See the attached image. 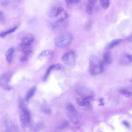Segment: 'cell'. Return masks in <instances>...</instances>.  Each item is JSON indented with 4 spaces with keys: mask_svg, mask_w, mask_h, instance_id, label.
I'll list each match as a JSON object with an SVG mask.
<instances>
[{
    "mask_svg": "<svg viewBox=\"0 0 132 132\" xmlns=\"http://www.w3.org/2000/svg\"><path fill=\"white\" fill-rule=\"evenodd\" d=\"M14 52V48L11 47L7 51L5 55L6 59L9 63H11L12 61Z\"/></svg>",
    "mask_w": 132,
    "mask_h": 132,
    "instance_id": "cell-10",
    "label": "cell"
},
{
    "mask_svg": "<svg viewBox=\"0 0 132 132\" xmlns=\"http://www.w3.org/2000/svg\"><path fill=\"white\" fill-rule=\"evenodd\" d=\"M66 112L69 119L72 123L75 124L78 123L79 121L78 114L72 105L69 104L67 105Z\"/></svg>",
    "mask_w": 132,
    "mask_h": 132,
    "instance_id": "cell-6",
    "label": "cell"
},
{
    "mask_svg": "<svg viewBox=\"0 0 132 132\" xmlns=\"http://www.w3.org/2000/svg\"><path fill=\"white\" fill-rule=\"evenodd\" d=\"M103 62L106 65L111 63L112 61V58L110 53L106 51L103 55Z\"/></svg>",
    "mask_w": 132,
    "mask_h": 132,
    "instance_id": "cell-11",
    "label": "cell"
},
{
    "mask_svg": "<svg viewBox=\"0 0 132 132\" xmlns=\"http://www.w3.org/2000/svg\"><path fill=\"white\" fill-rule=\"evenodd\" d=\"M64 9L62 7H60L57 9L56 17L57 16L63 11Z\"/></svg>",
    "mask_w": 132,
    "mask_h": 132,
    "instance_id": "cell-22",
    "label": "cell"
},
{
    "mask_svg": "<svg viewBox=\"0 0 132 132\" xmlns=\"http://www.w3.org/2000/svg\"><path fill=\"white\" fill-rule=\"evenodd\" d=\"M67 6H70L72 3L77 4L80 2L81 0H65Z\"/></svg>",
    "mask_w": 132,
    "mask_h": 132,
    "instance_id": "cell-18",
    "label": "cell"
},
{
    "mask_svg": "<svg viewBox=\"0 0 132 132\" xmlns=\"http://www.w3.org/2000/svg\"><path fill=\"white\" fill-rule=\"evenodd\" d=\"M69 15H68V13L67 12L65 11L64 12V18L66 20L67 19Z\"/></svg>",
    "mask_w": 132,
    "mask_h": 132,
    "instance_id": "cell-27",
    "label": "cell"
},
{
    "mask_svg": "<svg viewBox=\"0 0 132 132\" xmlns=\"http://www.w3.org/2000/svg\"><path fill=\"white\" fill-rule=\"evenodd\" d=\"M4 16L3 13L1 11L0 12V20L1 21L2 20V21L4 20Z\"/></svg>",
    "mask_w": 132,
    "mask_h": 132,
    "instance_id": "cell-25",
    "label": "cell"
},
{
    "mask_svg": "<svg viewBox=\"0 0 132 132\" xmlns=\"http://www.w3.org/2000/svg\"><path fill=\"white\" fill-rule=\"evenodd\" d=\"M131 81H132V79H131Z\"/></svg>",
    "mask_w": 132,
    "mask_h": 132,
    "instance_id": "cell-31",
    "label": "cell"
},
{
    "mask_svg": "<svg viewBox=\"0 0 132 132\" xmlns=\"http://www.w3.org/2000/svg\"><path fill=\"white\" fill-rule=\"evenodd\" d=\"M122 41L121 39H114L108 43L105 46V49L106 50H109L115 46L120 43Z\"/></svg>",
    "mask_w": 132,
    "mask_h": 132,
    "instance_id": "cell-9",
    "label": "cell"
},
{
    "mask_svg": "<svg viewBox=\"0 0 132 132\" xmlns=\"http://www.w3.org/2000/svg\"><path fill=\"white\" fill-rule=\"evenodd\" d=\"M77 57L75 52L73 51L68 52L62 56L61 60L65 65L70 67L73 66L75 64Z\"/></svg>",
    "mask_w": 132,
    "mask_h": 132,
    "instance_id": "cell-4",
    "label": "cell"
},
{
    "mask_svg": "<svg viewBox=\"0 0 132 132\" xmlns=\"http://www.w3.org/2000/svg\"><path fill=\"white\" fill-rule=\"evenodd\" d=\"M106 64L97 57L93 56L89 59V70L90 73L92 75H96L103 72Z\"/></svg>",
    "mask_w": 132,
    "mask_h": 132,
    "instance_id": "cell-1",
    "label": "cell"
},
{
    "mask_svg": "<svg viewBox=\"0 0 132 132\" xmlns=\"http://www.w3.org/2000/svg\"><path fill=\"white\" fill-rule=\"evenodd\" d=\"M120 63L123 65H130V55L126 54L124 55L120 59Z\"/></svg>",
    "mask_w": 132,
    "mask_h": 132,
    "instance_id": "cell-12",
    "label": "cell"
},
{
    "mask_svg": "<svg viewBox=\"0 0 132 132\" xmlns=\"http://www.w3.org/2000/svg\"><path fill=\"white\" fill-rule=\"evenodd\" d=\"M17 27H15L7 30L1 32L0 33L1 37H4L8 34L15 31L17 29Z\"/></svg>",
    "mask_w": 132,
    "mask_h": 132,
    "instance_id": "cell-14",
    "label": "cell"
},
{
    "mask_svg": "<svg viewBox=\"0 0 132 132\" xmlns=\"http://www.w3.org/2000/svg\"><path fill=\"white\" fill-rule=\"evenodd\" d=\"M97 0H88V3L94 5L97 2Z\"/></svg>",
    "mask_w": 132,
    "mask_h": 132,
    "instance_id": "cell-24",
    "label": "cell"
},
{
    "mask_svg": "<svg viewBox=\"0 0 132 132\" xmlns=\"http://www.w3.org/2000/svg\"><path fill=\"white\" fill-rule=\"evenodd\" d=\"M54 54L53 51L51 50H45L42 51L38 56V59L40 60L44 58L49 60L53 57Z\"/></svg>",
    "mask_w": 132,
    "mask_h": 132,
    "instance_id": "cell-8",
    "label": "cell"
},
{
    "mask_svg": "<svg viewBox=\"0 0 132 132\" xmlns=\"http://www.w3.org/2000/svg\"><path fill=\"white\" fill-rule=\"evenodd\" d=\"M101 6L104 9H107L110 5L109 0H99Z\"/></svg>",
    "mask_w": 132,
    "mask_h": 132,
    "instance_id": "cell-15",
    "label": "cell"
},
{
    "mask_svg": "<svg viewBox=\"0 0 132 132\" xmlns=\"http://www.w3.org/2000/svg\"><path fill=\"white\" fill-rule=\"evenodd\" d=\"M73 39L72 34L69 32L64 33L57 36L55 39V45L59 47H63L68 45Z\"/></svg>",
    "mask_w": 132,
    "mask_h": 132,
    "instance_id": "cell-2",
    "label": "cell"
},
{
    "mask_svg": "<svg viewBox=\"0 0 132 132\" xmlns=\"http://www.w3.org/2000/svg\"><path fill=\"white\" fill-rule=\"evenodd\" d=\"M20 118L22 126L24 127L29 123L30 121V114L28 109L22 103L20 104Z\"/></svg>",
    "mask_w": 132,
    "mask_h": 132,
    "instance_id": "cell-3",
    "label": "cell"
},
{
    "mask_svg": "<svg viewBox=\"0 0 132 132\" xmlns=\"http://www.w3.org/2000/svg\"><path fill=\"white\" fill-rule=\"evenodd\" d=\"M123 123L125 126H126L128 127H129V124L128 123V122L126 121H124L123 122Z\"/></svg>",
    "mask_w": 132,
    "mask_h": 132,
    "instance_id": "cell-30",
    "label": "cell"
},
{
    "mask_svg": "<svg viewBox=\"0 0 132 132\" xmlns=\"http://www.w3.org/2000/svg\"><path fill=\"white\" fill-rule=\"evenodd\" d=\"M128 40L129 42H132V34L129 37Z\"/></svg>",
    "mask_w": 132,
    "mask_h": 132,
    "instance_id": "cell-28",
    "label": "cell"
},
{
    "mask_svg": "<svg viewBox=\"0 0 132 132\" xmlns=\"http://www.w3.org/2000/svg\"><path fill=\"white\" fill-rule=\"evenodd\" d=\"M10 78L9 75L7 73H4L1 76L0 86L3 89L8 90L11 89L8 84Z\"/></svg>",
    "mask_w": 132,
    "mask_h": 132,
    "instance_id": "cell-7",
    "label": "cell"
},
{
    "mask_svg": "<svg viewBox=\"0 0 132 132\" xmlns=\"http://www.w3.org/2000/svg\"><path fill=\"white\" fill-rule=\"evenodd\" d=\"M29 55L23 54L20 58V61L22 62H24L26 61L28 59Z\"/></svg>",
    "mask_w": 132,
    "mask_h": 132,
    "instance_id": "cell-21",
    "label": "cell"
},
{
    "mask_svg": "<svg viewBox=\"0 0 132 132\" xmlns=\"http://www.w3.org/2000/svg\"><path fill=\"white\" fill-rule=\"evenodd\" d=\"M34 39V35L31 33L25 35L22 39L21 41L18 46V49L21 51L25 48L31 47Z\"/></svg>",
    "mask_w": 132,
    "mask_h": 132,
    "instance_id": "cell-5",
    "label": "cell"
},
{
    "mask_svg": "<svg viewBox=\"0 0 132 132\" xmlns=\"http://www.w3.org/2000/svg\"><path fill=\"white\" fill-rule=\"evenodd\" d=\"M64 67L62 64L58 63L54 65V70H60L64 68Z\"/></svg>",
    "mask_w": 132,
    "mask_h": 132,
    "instance_id": "cell-19",
    "label": "cell"
},
{
    "mask_svg": "<svg viewBox=\"0 0 132 132\" xmlns=\"http://www.w3.org/2000/svg\"><path fill=\"white\" fill-rule=\"evenodd\" d=\"M130 65L132 66V55H130Z\"/></svg>",
    "mask_w": 132,
    "mask_h": 132,
    "instance_id": "cell-29",
    "label": "cell"
},
{
    "mask_svg": "<svg viewBox=\"0 0 132 132\" xmlns=\"http://www.w3.org/2000/svg\"><path fill=\"white\" fill-rule=\"evenodd\" d=\"M121 93L123 95L127 97L131 95V93L129 91L125 90H122L121 91Z\"/></svg>",
    "mask_w": 132,
    "mask_h": 132,
    "instance_id": "cell-20",
    "label": "cell"
},
{
    "mask_svg": "<svg viewBox=\"0 0 132 132\" xmlns=\"http://www.w3.org/2000/svg\"><path fill=\"white\" fill-rule=\"evenodd\" d=\"M65 20L64 17L61 18L57 20V22L61 23Z\"/></svg>",
    "mask_w": 132,
    "mask_h": 132,
    "instance_id": "cell-26",
    "label": "cell"
},
{
    "mask_svg": "<svg viewBox=\"0 0 132 132\" xmlns=\"http://www.w3.org/2000/svg\"><path fill=\"white\" fill-rule=\"evenodd\" d=\"M94 5L88 3L86 6V11L88 15H91L92 12L93 7Z\"/></svg>",
    "mask_w": 132,
    "mask_h": 132,
    "instance_id": "cell-17",
    "label": "cell"
},
{
    "mask_svg": "<svg viewBox=\"0 0 132 132\" xmlns=\"http://www.w3.org/2000/svg\"><path fill=\"white\" fill-rule=\"evenodd\" d=\"M42 109L43 111L45 113H49L50 112V109L48 108L46 106H44L43 108Z\"/></svg>",
    "mask_w": 132,
    "mask_h": 132,
    "instance_id": "cell-23",
    "label": "cell"
},
{
    "mask_svg": "<svg viewBox=\"0 0 132 132\" xmlns=\"http://www.w3.org/2000/svg\"><path fill=\"white\" fill-rule=\"evenodd\" d=\"M54 65H53L48 68L44 75L43 79L44 81H45L47 79L51 71L54 69Z\"/></svg>",
    "mask_w": 132,
    "mask_h": 132,
    "instance_id": "cell-16",
    "label": "cell"
},
{
    "mask_svg": "<svg viewBox=\"0 0 132 132\" xmlns=\"http://www.w3.org/2000/svg\"><path fill=\"white\" fill-rule=\"evenodd\" d=\"M36 89L35 86L31 87L27 93L25 97V101L27 102L32 96L34 95Z\"/></svg>",
    "mask_w": 132,
    "mask_h": 132,
    "instance_id": "cell-13",
    "label": "cell"
}]
</instances>
